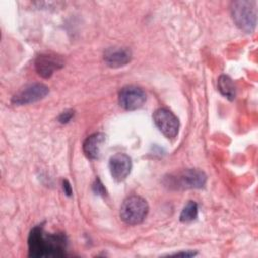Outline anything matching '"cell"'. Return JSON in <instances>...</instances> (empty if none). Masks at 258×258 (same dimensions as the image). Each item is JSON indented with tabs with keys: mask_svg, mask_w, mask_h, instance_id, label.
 <instances>
[{
	"mask_svg": "<svg viewBox=\"0 0 258 258\" xmlns=\"http://www.w3.org/2000/svg\"><path fill=\"white\" fill-rule=\"evenodd\" d=\"M67 248V238L61 233H47L42 225L35 226L28 236L30 257H62Z\"/></svg>",
	"mask_w": 258,
	"mask_h": 258,
	"instance_id": "obj_1",
	"label": "cell"
},
{
	"mask_svg": "<svg viewBox=\"0 0 258 258\" xmlns=\"http://www.w3.org/2000/svg\"><path fill=\"white\" fill-rule=\"evenodd\" d=\"M231 13L236 25L247 33H251L256 26L257 4L255 1H235L231 6Z\"/></svg>",
	"mask_w": 258,
	"mask_h": 258,
	"instance_id": "obj_2",
	"label": "cell"
},
{
	"mask_svg": "<svg viewBox=\"0 0 258 258\" xmlns=\"http://www.w3.org/2000/svg\"><path fill=\"white\" fill-rule=\"evenodd\" d=\"M147 202L139 196L126 198L120 208V218L127 225L141 224L148 214Z\"/></svg>",
	"mask_w": 258,
	"mask_h": 258,
	"instance_id": "obj_3",
	"label": "cell"
},
{
	"mask_svg": "<svg viewBox=\"0 0 258 258\" xmlns=\"http://www.w3.org/2000/svg\"><path fill=\"white\" fill-rule=\"evenodd\" d=\"M168 180L170 187L173 186L181 189L202 188L206 184L207 176L202 170L189 168L177 173V175H170Z\"/></svg>",
	"mask_w": 258,
	"mask_h": 258,
	"instance_id": "obj_4",
	"label": "cell"
},
{
	"mask_svg": "<svg viewBox=\"0 0 258 258\" xmlns=\"http://www.w3.org/2000/svg\"><path fill=\"white\" fill-rule=\"evenodd\" d=\"M153 121L165 137L174 138L177 135L179 129L178 118L168 109H157L153 114Z\"/></svg>",
	"mask_w": 258,
	"mask_h": 258,
	"instance_id": "obj_5",
	"label": "cell"
},
{
	"mask_svg": "<svg viewBox=\"0 0 258 258\" xmlns=\"http://www.w3.org/2000/svg\"><path fill=\"white\" fill-rule=\"evenodd\" d=\"M49 90L48 87L41 83H34L25 86L19 90L11 99V102L14 105H27L34 102H37L43 99Z\"/></svg>",
	"mask_w": 258,
	"mask_h": 258,
	"instance_id": "obj_6",
	"label": "cell"
},
{
	"mask_svg": "<svg viewBox=\"0 0 258 258\" xmlns=\"http://www.w3.org/2000/svg\"><path fill=\"white\" fill-rule=\"evenodd\" d=\"M120 106L129 111L139 109L146 101L145 92L136 86H126L119 93Z\"/></svg>",
	"mask_w": 258,
	"mask_h": 258,
	"instance_id": "obj_7",
	"label": "cell"
},
{
	"mask_svg": "<svg viewBox=\"0 0 258 258\" xmlns=\"http://www.w3.org/2000/svg\"><path fill=\"white\" fill-rule=\"evenodd\" d=\"M132 167L131 158L125 153H116L109 160V168L112 177L117 181L126 179Z\"/></svg>",
	"mask_w": 258,
	"mask_h": 258,
	"instance_id": "obj_8",
	"label": "cell"
},
{
	"mask_svg": "<svg viewBox=\"0 0 258 258\" xmlns=\"http://www.w3.org/2000/svg\"><path fill=\"white\" fill-rule=\"evenodd\" d=\"M63 67L62 59L57 55L40 54L35 59V70L42 78H49L54 71Z\"/></svg>",
	"mask_w": 258,
	"mask_h": 258,
	"instance_id": "obj_9",
	"label": "cell"
},
{
	"mask_svg": "<svg viewBox=\"0 0 258 258\" xmlns=\"http://www.w3.org/2000/svg\"><path fill=\"white\" fill-rule=\"evenodd\" d=\"M106 141V135L98 132L90 135L83 143V151L90 159H98L101 156L102 148Z\"/></svg>",
	"mask_w": 258,
	"mask_h": 258,
	"instance_id": "obj_10",
	"label": "cell"
},
{
	"mask_svg": "<svg viewBox=\"0 0 258 258\" xmlns=\"http://www.w3.org/2000/svg\"><path fill=\"white\" fill-rule=\"evenodd\" d=\"M104 60L111 68H120L131 60V52L127 48L114 47L106 50Z\"/></svg>",
	"mask_w": 258,
	"mask_h": 258,
	"instance_id": "obj_11",
	"label": "cell"
},
{
	"mask_svg": "<svg viewBox=\"0 0 258 258\" xmlns=\"http://www.w3.org/2000/svg\"><path fill=\"white\" fill-rule=\"evenodd\" d=\"M218 89L221 94L229 100H234L236 97V87L232 79L226 75L220 76L218 79Z\"/></svg>",
	"mask_w": 258,
	"mask_h": 258,
	"instance_id": "obj_12",
	"label": "cell"
},
{
	"mask_svg": "<svg viewBox=\"0 0 258 258\" xmlns=\"http://www.w3.org/2000/svg\"><path fill=\"white\" fill-rule=\"evenodd\" d=\"M197 217H198V205L195 202L189 201L185 205V207L182 209L179 219L181 222L187 223L196 220Z\"/></svg>",
	"mask_w": 258,
	"mask_h": 258,
	"instance_id": "obj_13",
	"label": "cell"
},
{
	"mask_svg": "<svg viewBox=\"0 0 258 258\" xmlns=\"http://www.w3.org/2000/svg\"><path fill=\"white\" fill-rule=\"evenodd\" d=\"M93 190L96 195H101V196L106 195V189H105L103 183L101 182V180L99 178H97L95 180V182L93 183Z\"/></svg>",
	"mask_w": 258,
	"mask_h": 258,
	"instance_id": "obj_14",
	"label": "cell"
},
{
	"mask_svg": "<svg viewBox=\"0 0 258 258\" xmlns=\"http://www.w3.org/2000/svg\"><path fill=\"white\" fill-rule=\"evenodd\" d=\"M73 116H74V111H73V110H67V111L62 112V113L58 116L57 120H58V122H60V123H62V124H66V123H68V122L71 121V119L73 118Z\"/></svg>",
	"mask_w": 258,
	"mask_h": 258,
	"instance_id": "obj_15",
	"label": "cell"
},
{
	"mask_svg": "<svg viewBox=\"0 0 258 258\" xmlns=\"http://www.w3.org/2000/svg\"><path fill=\"white\" fill-rule=\"evenodd\" d=\"M62 188L64 194H67L68 196H72V186L68 180L62 181Z\"/></svg>",
	"mask_w": 258,
	"mask_h": 258,
	"instance_id": "obj_16",
	"label": "cell"
},
{
	"mask_svg": "<svg viewBox=\"0 0 258 258\" xmlns=\"http://www.w3.org/2000/svg\"><path fill=\"white\" fill-rule=\"evenodd\" d=\"M196 253L195 252H182V253H176L175 256H185V257H191L195 256Z\"/></svg>",
	"mask_w": 258,
	"mask_h": 258,
	"instance_id": "obj_17",
	"label": "cell"
}]
</instances>
